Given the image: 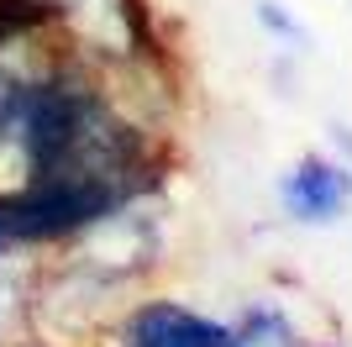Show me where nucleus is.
I'll return each instance as SVG.
<instances>
[{"mask_svg": "<svg viewBox=\"0 0 352 347\" xmlns=\"http://www.w3.org/2000/svg\"><path fill=\"white\" fill-rule=\"evenodd\" d=\"M232 326L195 316L174 300H142L121 321V347H226Z\"/></svg>", "mask_w": 352, "mask_h": 347, "instance_id": "obj_1", "label": "nucleus"}, {"mask_svg": "<svg viewBox=\"0 0 352 347\" xmlns=\"http://www.w3.org/2000/svg\"><path fill=\"white\" fill-rule=\"evenodd\" d=\"M279 200L294 221H305V227H326V221H337L352 200V174L342 163L321 158V153H310L300 158L289 174H284L279 185Z\"/></svg>", "mask_w": 352, "mask_h": 347, "instance_id": "obj_2", "label": "nucleus"}, {"mask_svg": "<svg viewBox=\"0 0 352 347\" xmlns=\"http://www.w3.org/2000/svg\"><path fill=\"white\" fill-rule=\"evenodd\" d=\"M226 347H300V342H294V326L279 311L252 305L248 316H242V326H232V342Z\"/></svg>", "mask_w": 352, "mask_h": 347, "instance_id": "obj_3", "label": "nucleus"}, {"mask_svg": "<svg viewBox=\"0 0 352 347\" xmlns=\"http://www.w3.org/2000/svg\"><path fill=\"white\" fill-rule=\"evenodd\" d=\"M258 21H263V32H274V37H284V43H294V48H305V27H300L289 11H279L274 0H258Z\"/></svg>", "mask_w": 352, "mask_h": 347, "instance_id": "obj_4", "label": "nucleus"}, {"mask_svg": "<svg viewBox=\"0 0 352 347\" xmlns=\"http://www.w3.org/2000/svg\"><path fill=\"white\" fill-rule=\"evenodd\" d=\"M331 137H337V147H342V158L352 163V127H331Z\"/></svg>", "mask_w": 352, "mask_h": 347, "instance_id": "obj_5", "label": "nucleus"}, {"mask_svg": "<svg viewBox=\"0 0 352 347\" xmlns=\"http://www.w3.org/2000/svg\"><path fill=\"white\" fill-rule=\"evenodd\" d=\"M16 253H21V247H16V242H11V237H6V231H0V269H6V263H11V258H16Z\"/></svg>", "mask_w": 352, "mask_h": 347, "instance_id": "obj_6", "label": "nucleus"}]
</instances>
